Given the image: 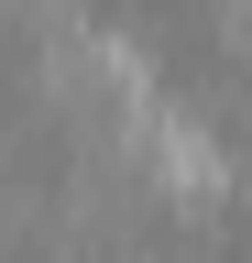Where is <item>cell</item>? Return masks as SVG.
<instances>
[{
    "label": "cell",
    "instance_id": "1",
    "mask_svg": "<svg viewBox=\"0 0 252 263\" xmlns=\"http://www.w3.org/2000/svg\"><path fill=\"white\" fill-rule=\"evenodd\" d=\"M66 33H88V0H22V55L66 44Z\"/></svg>",
    "mask_w": 252,
    "mask_h": 263
},
{
    "label": "cell",
    "instance_id": "2",
    "mask_svg": "<svg viewBox=\"0 0 252 263\" xmlns=\"http://www.w3.org/2000/svg\"><path fill=\"white\" fill-rule=\"evenodd\" d=\"M241 154H252V99H241Z\"/></svg>",
    "mask_w": 252,
    "mask_h": 263
},
{
    "label": "cell",
    "instance_id": "3",
    "mask_svg": "<svg viewBox=\"0 0 252 263\" xmlns=\"http://www.w3.org/2000/svg\"><path fill=\"white\" fill-rule=\"evenodd\" d=\"M132 263H153V252H132Z\"/></svg>",
    "mask_w": 252,
    "mask_h": 263
}]
</instances>
